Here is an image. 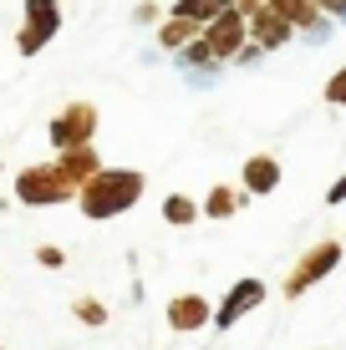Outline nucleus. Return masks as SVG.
I'll list each match as a JSON object with an SVG mask.
<instances>
[{"mask_svg": "<svg viewBox=\"0 0 346 350\" xmlns=\"http://www.w3.org/2000/svg\"><path fill=\"white\" fill-rule=\"evenodd\" d=\"M321 5V16H331V21H346V0H316Z\"/></svg>", "mask_w": 346, "mask_h": 350, "instance_id": "nucleus-22", "label": "nucleus"}, {"mask_svg": "<svg viewBox=\"0 0 346 350\" xmlns=\"http://www.w3.org/2000/svg\"><path fill=\"white\" fill-rule=\"evenodd\" d=\"M275 188H280V158L255 152L245 163V193H275Z\"/></svg>", "mask_w": 346, "mask_h": 350, "instance_id": "nucleus-11", "label": "nucleus"}, {"mask_svg": "<svg viewBox=\"0 0 346 350\" xmlns=\"http://www.w3.org/2000/svg\"><path fill=\"white\" fill-rule=\"evenodd\" d=\"M16 198L31 203V208H51V203L77 198V183L62 173V163H36L16 178Z\"/></svg>", "mask_w": 346, "mask_h": 350, "instance_id": "nucleus-2", "label": "nucleus"}, {"mask_svg": "<svg viewBox=\"0 0 346 350\" xmlns=\"http://www.w3.org/2000/svg\"><path fill=\"white\" fill-rule=\"evenodd\" d=\"M204 41L214 46V62H234V56L245 51V41H249V16L240 5H224L204 26Z\"/></svg>", "mask_w": 346, "mask_h": 350, "instance_id": "nucleus-4", "label": "nucleus"}, {"mask_svg": "<svg viewBox=\"0 0 346 350\" xmlns=\"http://www.w3.org/2000/svg\"><path fill=\"white\" fill-rule=\"evenodd\" d=\"M219 10H224V5H219V0H173V16H184V21H194V26H199V31H204V26H209V21H214V16H219Z\"/></svg>", "mask_w": 346, "mask_h": 350, "instance_id": "nucleus-14", "label": "nucleus"}, {"mask_svg": "<svg viewBox=\"0 0 346 350\" xmlns=\"http://www.w3.org/2000/svg\"><path fill=\"white\" fill-rule=\"evenodd\" d=\"M77 320H87V325H102V320H107V310H102V305H92V299H77Z\"/></svg>", "mask_w": 346, "mask_h": 350, "instance_id": "nucleus-19", "label": "nucleus"}, {"mask_svg": "<svg viewBox=\"0 0 346 350\" xmlns=\"http://www.w3.org/2000/svg\"><path fill=\"white\" fill-rule=\"evenodd\" d=\"M56 163H62V173H66L77 188L87 183L97 167H102V163H97V148H92V142H82V148H62V158H56Z\"/></svg>", "mask_w": 346, "mask_h": 350, "instance_id": "nucleus-12", "label": "nucleus"}, {"mask_svg": "<svg viewBox=\"0 0 346 350\" xmlns=\"http://www.w3.org/2000/svg\"><path fill=\"white\" fill-rule=\"evenodd\" d=\"M143 188H148V178L133 173V167H97L77 188V208L87 219H117V213H127L143 198Z\"/></svg>", "mask_w": 346, "mask_h": 350, "instance_id": "nucleus-1", "label": "nucleus"}, {"mask_svg": "<svg viewBox=\"0 0 346 350\" xmlns=\"http://www.w3.org/2000/svg\"><path fill=\"white\" fill-rule=\"evenodd\" d=\"M260 299H265V284H260V280H240L230 295H224V305L214 310V325H219V330H230V325L240 320V315H249Z\"/></svg>", "mask_w": 346, "mask_h": 350, "instance_id": "nucleus-8", "label": "nucleus"}, {"mask_svg": "<svg viewBox=\"0 0 346 350\" xmlns=\"http://www.w3.org/2000/svg\"><path fill=\"white\" fill-rule=\"evenodd\" d=\"M184 62H188V66H214V46L204 41V31H199L194 41L184 46Z\"/></svg>", "mask_w": 346, "mask_h": 350, "instance_id": "nucleus-17", "label": "nucleus"}, {"mask_svg": "<svg viewBox=\"0 0 346 350\" xmlns=\"http://www.w3.org/2000/svg\"><path fill=\"white\" fill-rule=\"evenodd\" d=\"M158 16H163V10L153 5V0H143V5L133 10V21H138V26H158Z\"/></svg>", "mask_w": 346, "mask_h": 350, "instance_id": "nucleus-21", "label": "nucleus"}, {"mask_svg": "<svg viewBox=\"0 0 346 350\" xmlns=\"http://www.w3.org/2000/svg\"><path fill=\"white\" fill-rule=\"evenodd\" d=\"M56 31H62V0H26V26L16 31V51L36 56Z\"/></svg>", "mask_w": 346, "mask_h": 350, "instance_id": "nucleus-3", "label": "nucleus"}, {"mask_svg": "<svg viewBox=\"0 0 346 350\" xmlns=\"http://www.w3.org/2000/svg\"><path fill=\"white\" fill-rule=\"evenodd\" d=\"M209 320H214V310H209L204 295H178L169 305V325L173 330H199V325H209Z\"/></svg>", "mask_w": 346, "mask_h": 350, "instance_id": "nucleus-10", "label": "nucleus"}, {"mask_svg": "<svg viewBox=\"0 0 346 350\" xmlns=\"http://www.w3.org/2000/svg\"><path fill=\"white\" fill-rule=\"evenodd\" d=\"M163 219H169V224H194L199 203L188 198V193H169V198H163Z\"/></svg>", "mask_w": 346, "mask_h": 350, "instance_id": "nucleus-15", "label": "nucleus"}, {"mask_svg": "<svg viewBox=\"0 0 346 350\" xmlns=\"http://www.w3.org/2000/svg\"><path fill=\"white\" fill-rule=\"evenodd\" d=\"M265 5H275L285 21H291L295 31H311V36H326V21L331 16H321V5L316 0H265Z\"/></svg>", "mask_w": 346, "mask_h": 350, "instance_id": "nucleus-9", "label": "nucleus"}, {"mask_svg": "<svg viewBox=\"0 0 346 350\" xmlns=\"http://www.w3.org/2000/svg\"><path fill=\"white\" fill-rule=\"evenodd\" d=\"M194 36H199V26H194V21H184V16H173V10H169V21L158 26V41L169 46V51H184Z\"/></svg>", "mask_w": 346, "mask_h": 350, "instance_id": "nucleus-13", "label": "nucleus"}, {"mask_svg": "<svg viewBox=\"0 0 346 350\" xmlns=\"http://www.w3.org/2000/svg\"><path fill=\"white\" fill-rule=\"evenodd\" d=\"M326 102H331V107H346V66L331 71V81H326Z\"/></svg>", "mask_w": 346, "mask_h": 350, "instance_id": "nucleus-18", "label": "nucleus"}, {"mask_svg": "<svg viewBox=\"0 0 346 350\" xmlns=\"http://www.w3.org/2000/svg\"><path fill=\"white\" fill-rule=\"evenodd\" d=\"M326 203H331V208H336V203H346V178H341V183H331V188H326Z\"/></svg>", "mask_w": 346, "mask_h": 350, "instance_id": "nucleus-23", "label": "nucleus"}, {"mask_svg": "<svg viewBox=\"0 0 346 350\" xmlns=\"http://www.w3.org/2000/svg\"><path fill=\"white\" fill-rule=\"evenodd\" d=\"M219 5H240V0H219Z\"/></svg>", "mask_w": 346, "mask_h": 350, "instance_id": "nucleus-24", "label": "nucleus"}, {"mask_svg": "<svg viewBox=\"0 0 346 350\" xmlns=\"http://www.w3.org/2000/svg\"><path fill=\"white\" fill-rule=\"evenodd\" d=\"M295 36V26L280 16L275 5H260V10H249V41L260 46V51H275V46H285Z\"/></svg>", "mask_w": 346, "mask_h": 350, "instance_id": "nucleus-7", "label": "nucleus"}, {"mask_svg": "<svg viewBox=\"0 0 346 350\" xmlns=\"http://www.w3.org/2000/svg\"><path fill=\"white\" fill-rule=\"evenodd\" d=\"M36 259H41L46 269H62V264H66V254H62L56 244H41V249H36Z\"/></svg>", "mask_w": 346, "mask_h": 350, "instance_id": "nucleus-20", "label": "nucleus"}, {"mask_svg": "<svg viewBox=\"0 0 346 350\" xmlns=\"http://www.w3.org/2000/svg\"><path fill=\"white\" fill-rule=\"evenodd\" d=\"M234 208H240V193H234V188H214L209 198H204L209 219H234Z\"/></svg>", "mask_w": 346, "mask_h": 350, "instance_id": "nucleus-16", "label": "nucleus"}, {"mask_svg": "<svg viewBox=\"0 0 346 350\" xmlns=\"http://www.w3.org/2000/svg\"><path fill=\"white\" fill-rule=\"evenodd\" d=\"M97 107L92 102H71V107H62V112L51 117V142L56 148H82V142H92L97 137Z\"/></svg>", "mask_w": 346, "mask_h": 350, "instance_id": "nucleus-5", "label": "nucleus"}, {"mask_svg": "<svg viewBox=\"0 0 346 350\" xmlns=\"http://www.w3.org/2000/svg\"><path fill=\"white\" fill-rule=\"evenodd\" d=\"M336 264H341V244H336V239H326V244H316L311 249V254H306L301 264H295V269L291 274H285V295H306V289H311L316 280H326V274L331 269H336Z\"/></svg>", "mask_w": 346, "mask_h": 350, "instance_id": "nucleus-6", "label": "nucleus"}]
</instances>
